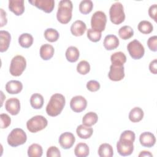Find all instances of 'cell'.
<instances>
[{"label": "cell", "mask_w": 157, "mask_h": 157, "mask_svg": "<svg viewBox=\"0 0 157 157\" xmlns=\"http://www.w3.org/2000/svg\"><path fill=\"white\" fill-rule=\"evenodd\" d=\"M66 104L64 96L60 93L53 94L46 107V112L50 117H56L61 113Z\"/></svg>", "instance_id": "1"}, {"label": "cell", "mask_w": 157, "mask_h": 157, "mask_svg": "<svg viewBox=\"0 0 157 157\" xmlns=\"http://www.w3.org/2000/svg\"><path fill=\"white\" fill-rule=\"evenodd\" d=\"M72 9L73 5L72 1L69 0L60 1L56 13L58 21L62 24L68 23L72 18Z\"/></svg>", "instance_id": "2"}, {"label": "cell", "mask_w": 157, "mask_h": 157, "mask_svg": "<svg viewBox=\"0 0 157 157\" xmlns=\"http://www.w3.org/2000/svg\"><path fill=\"white\" fill-rule=\"evenodd\" d=\"M26 134L21 128H15L12 129L7 139L8 144L13 147L24 144L26 142Z\"/></svg>", "instance_id": "3"}, {"label": "cell", "mask_w": 157, "mask_h": 157, "mask_svg": "<svg viewBox=\"0 0 157 157\" xmlns=\"http://www.w3.org/2000/svg\"><path fill=\"white\" fill-rule=\"evenodd\" d=\"M110 20L115 25H120L125 20V13L122 4L116 2L113 4L109 10Z\"/></svg>", "instance_id": "4"}, {"label": "cell", "mask_w": 157, "mask_h": 157, "mask_svg": "<svg viewBox=\"0 0 157 157\" xmlns=\"http://www.w3.org/2000/svg\"><path fill=\"white\" fill-rule=\"evenodd\" d=\"M26 67V59L21 55L14 56L10 62L9 72L15 77H18L22 74Z\"/></svg>", "instance_id": "5"}, {"label": "cell", "mask_w": 157, "mask_h": 157, "mask_svg": "<svg viewBox=\"0 0 157 157\" xmlns=\"http://www.w3.org/2000/svg\"><path fill=\"white\" fill-rule=\"evenodd\" d=\"M47 124L48 121L44 116L36 115L28 120L26 128L29 132L36 133L45 129Z\"/></svg>", "instance_id": "6"}, {"label": "cell", "mask_w": 157, "mask_h": 157, "mask_svg": "<svg viewBox=\"0 0 157 157\" xmlns=\"http://www.w3.org/2000/svg\"><path fill=\"white\" fill-rule=\"evenodd\" d=\"M107 23V17L105 13L102 11L95 12L91 18V28L102 32L104 31Z\"/></svg>", "instance_id": "7"}, {"label": "cell", "mask_w": 157, "mask_h": 157, "mask_svg": "<svg viewBox=\"0 0 157 157\" xmlns=\"http://www.w3.org/2000/svg\"><path fill=\"white\" fill-rule=\"evenodd\" d=\"M127 50L131 57L134 59L142 58L145 53V48L143 45L136 39L133 40L128 44Z\"/></svg>", "instance_id": "8"}, {"label": "cell", "mask_w": 157, "mask_h": 157, "mask_svg": "<svg viewBox=\"0 0 157 157\" xmlns=\"http://www.w3.org/2000/svg\"><path fill=\"white\" fill-rule=\"evenodd\" d=\"M134 142L125 139H120L117 143V151L121 156H126L132 154L134 150Z\"/></svg>", "instance_id": "9"}, {"label": "cell", "mask_w": 157, "mask_h": 157, "mask_svg": "<svg viewBox=\"0 0 157 157\" xmlns=\"http://www.w3.org/2000/svg\"><path fill=\"white\" fill-rule=\"evenodd\" d=\"M86 106L87 101L82 96H75L70 101V107L74 112H82L85 110Z\"/></svg>", "instance_id": "10"}, {"label": "cell", "mask_w": 157, "mask_h": 157, "mask_svg": "<svg viewBox=\"0 0 157 157\" xmlns=\"http://www.w3.org/2000/svg\"><path fill=\"white\" fill-rule=\"evenodd\" d=\"M28 2L33 6L48 13H51L55 7V1L53 0H29Z\"/></svg>", "instance_id": "11"}, {"label": "cell", "mask_w": 157, "mask_h": 157, "mask_svg": "<svg viewBox=\"0 0 157 157\" xmlns=\"http://www.w3.org/2000/svg\"><path fill=\"white\" fill-rule=\"evenodd\" d=\"M109 78L114 82L120 81L124 77V67L123 66H110V71L108 73Z\"/></svg>", "instance_id": "12"}, {"label": "cell", "mask_w": 157, "mask_h": 157, "mask_svg": "<svg viewBox=\"0 0 157 157\" xmlns=\"http://www.w3.org/2000/svg\"><path fill=\"white\" fill-rule=\"evenodd\" d=\"M58 141L60 146L63 148L69 149L74 145L75 138L72 133L70 132H65L60 135Z\"/></svg>", "instance_id": "13"}, {"label": "cell", "mask_w": 157, "mask_h": 157, "mask_svg": "<svg viewBox=\"0 0 157 157\" xmlns=\"http://www.w3.org/2000/svg\"><path fill=\"white\" fill-rule=\"evenodd\" d=\"M5 109L12 115H17L20 110L19 99L16 98H11L7 99L5 103Z\"/></svg>", "instance_id": "14"}, {"label": "cell", "mask_w": 157, "mask_h": 157, "mask_svg": "<svg viewBox=\"0 0 157 157\" xmlns=\"http://www.w3.org/2000/svg\"><path fill=\"white\" fill-rule=\"evenodd\" d=\"M9 9L15 15L20 16L25 12L23 0H9Z\"/></svg>", "instance_id": "15"}, {"label": "cell", "mask_w": 157, "mask_h": 157, "mask_svg": "<svg viewBox=\"0 0 157 157\" xmlns=\"http://www.w3.org/2000/svg\"><path fill=\"white\" fill-rule=\"evenodd\" d=\"M139 142L143 147L150 148L155 144L156 138L153 133L150 132H144L140 135Z\"/></svg>", "instance_id": "16"}, {"label": "cell", "mask_w": 157, "mask_h": 157, "mask_svg": "<svg viewBox=\"0 0 157 157\" xmlns=\"http://www.w3.org/2000/svg\"><path fill=\"white\" fill-rule=\"evenodd\" d=\"M119 43V39L116 36L113 34H109L105 37L103 45L107 50H112L118 47Z\"/></svg>", "instance_id": "17"}, {"label": "cell", "mask_w": 157, "mask_h": 157, "mask_svg": "<svg viewBox=\"0 0 157 157\" xmlns=\"http://www.w3.org/2000/svg\"><path fill=\"white\" fill-rule=\"evenodd\" d=\"M86 29V24L82 20L75 21L71 26V32L75 36H82Z\"/></svg>", "instance_id": "18"}, {"label": "cell", "mask_w": 157, "mask_h": 157, "mask_svg": "<svg viewBox=\"0 0 157 157\" xmlns=\"http://www.w3.org/2000/svg\"><path fill=\"white\" fill-rule=\"evenodd\" d=\"M23 89V84L18 80H10L6 85V90L11 94L20 93Z\"/></svg>", "instance_id": "19"}, {"label": "cell", "mask_w": 157, "mask_h": 157, "mask_svg": "<svg viewBox=\"0 0 157 157\" xmlns=\"http://www.w3.org/2000/svg\"><path fill=\"white\" fill-rule=\"evenodd\" d=\"M11 36L7 31H0V52H4L9 48L10 43Z\"/></svg>", "instance_id": "20"}, {"label": "cell", "mask_w": 157, "mask_h": 157, "mask_svg": "<svg viewBox=\"0 0 157 157\" xmlns=\"http://www.w3.org/2000/svg\"><path fill=\"white\" fill-rule=\"evenodd\" d=\"M54 53V48L50 44H45L42 45L40 48V56L44 60L50 59L53 56Z\"/></svg>", "instance_id": "21"}, {"label": "cell", "mask_w": 157, "mask_h": 157, "mask_svg": "<svg viewBox=\"0 0 157 157\" xmlns=\"http://www.w3.org/2000/svg\"><path fill=\"white\" fill-rule=\"evenodd\" d=\"M77 136L80 139H89L93 134V129L90 126H86L84 124H80L76 129Z\"/></svg>", "instance_id": "22"}, {"label": "cell", "mask_w": 157, "mask_h": 157, "mask_svg": "<svg viewBox=\"0 0 157 157\" xmlns=\"http://www.w3.org/2000/svg\"><path fill=\"white\" fill-rule=\"evenodd\" d=\"M144 115L143 110L139 107H135L131 110L129 113V119L133 123H137L143 119Z\"/></svg>", "instance_id": "23"}, {"label": "cell", "mask_w": 157, "mask_h": 157, "mask_svg": "<svg viewBox=\"0 0 157 157\" xmlns=\"http://www.w3.org/2000/svg\"><path fill=\"white\" fill-rule=\"evenodd\" d=\"M80 56L78 49L74 46L69 47L66 51V58L70 63L76 62Z\"/></svg>", "instance_id": "24"}, {"label": "cell", "mask_w": 157, "mask_h": 157, "mask_svg": "<svg viewBox=\"0 0 157 157\" xmlns=\"http://www.w3.org/2000/svg\"><path fill=\"white\" fill-rule=\"evenodd\" d=\"M110 61L112 65L123 66L126 61V56L124 53L121 52H117L111 55Z\"/></svg>", "instance_id": "25"}, {"label": "cell", "mask_w": 157, "mask_h": 157, "mask_svg": "<svg viewBox=\"0 0 157 157\" xmlns=\"http://www.w3.org/2000/svg\"><path fill=\"white\" fill-rule=\"evenodd\" d=\"M33 37L29 33H23L18 37V43L20 45L25 48L30 47L33 45Z\"/></svg>", "instance_id": "26"}, {"label": "cell", "mask_w": 157, "mask_h": 157, "mask_svg": "<svg viewBox=\"0 0 157 157\" xmlns=\"http://www.w3.org/2000/svg\"><path fill=\"white\" fill-rule=\"evenodd\" d=\"M90 153L88 145L83 142L78 143L74 149V154L77 157H86Z\"/></svg>", "instance_id": "27"}, {"label": "cell", "mask_w": 157, "mask_h": 157, "mask_svg": "<svg viewBox=\"0 0 157 157\" xmlns=\"http://www.w3.org/2000/svg\"><path fill=\"white\" fill-rule=\"evenodd\" d=\"M30 104L35 109H40L42 107L44 102L43 96L39 93H34L30 98Z\"/></svg>", "instance_id": "28"}, {"label": "cell", "mask_w": 157, "mask_h": 157, "mask_svg": "<svg viewBox=\"0 0 157 157\" xmlns=\"http://www.w3.org/2000/svg\"><path fill=\"white\" fill-rule=\"evenodd\" d=\"M98 155L100 157H112L113 155L112 147L107 143L102 144L98 148Z\"/></svg>", "instance_id": "29"}, {"label": "cell", "mask_w": 157, "mask_h": 157, "mask_svg": "<svg viewBox=\"0 0 157 157\" xmlns=\"http://www.w3.org/2000/svg\"><path fill=\"white\" fill-rule=\"evenodd\" d=\"M98 120V117L96 113L93 112H90L86 113L82 118L83 124L86 126H91L95 124Z\"/></svg>", "instance_id": "30"}, {"label": "cell", "mask_w": 157, "mask_h": 157, "mask_svg": "<svg viewBox=\"0 0 157 157\" xmlns=\"http://www.w3.org/2000/svg\"><path fill=\"white\" fill-rule=\"evenodd\" d=\"M43 153L41 145L37 144H31L28 149V155L29 157H40Z\"/></svg>", "instance_id": "31"}, {"label": "cell", "mask_w": 157, "mask_h": 157, "mask_svg": "<svg viewBox=\"0 0 157 157\" xmlns=\"http://www.w3.org/2000/svg\"><path fill=\"white\" fill-rule=\"evenodd\" d=\"M119 36L123 40H127L134 35V30L130 26H123L118 31Z\"/></svg>", "instance_id": "32"}, {"label": "cell", "mask_w": 157, "mask_h": 157, "mask_svg": "<svg viewBox=\"0 0 157 157\" xmlns=\"http://www.w3.org/2000/svg\"><path fill=\"white\" fill-rule=\"evenodd\" d=\"M44 37L45 39L50 42H54L58 40L59 37V33L53 28H47L44 31Z\"/></svg>", "instance_id": "33"}, {"label": "cell", "mask_w": 157, "mask_h": 157, "mask_svg": "<svg viewBox=\"0 0 157 157\" xmlns=\"http://www.w3.org/2000/svg\"><path fill=\"white\" fill-rule=\"evenodd\" d=\"M137 29L141 33L144 34H148L153 31V27L150 21L147 20H142L138 24Z\"/></svg>", "instance_id": "34"}, {"label": "cell", "mask_w": 157, "mask_h": 157, "mask_svg": "<svg viewBox=\"0 0 157 157\" xmlns=\"http://www.w3.org/2000/svg\"><path fill=\"white\" fill-rule=\"evenodd\" d=\"M93 8V3L91 0H83L80 2L79 10L84 15L90 13Z\"/></svg>", "instance_id": "35"}, {"label": "cell", "mask_w": 157, "mask_h": 157, "mask_svg": "<svg viewBox=\"0 0 157 157\" xmlns=\"http://www.w3.org/2000/svg\"><path fill=\"white\" fill-rule=\"evenodd\" d=\"M90 71V65L85 60H82L77 66V71L81 75H86Z\"/></svg>", "instance_id": "36"}, {"label": "cell", "mask_w": 157, "mask_h": 157, "mask_svg": "<svg viewBox=\"0 0 157 157\" xmlns=\"http://www.w3.org/2000/svg\"><path fill=\"white\" fill-rule=\"evenodd\" d=\"M102 34L101 33L96 31L92 28H90L87 31V37L93 42H97L100 40Z\"/></svg>", "instance_id": "37"}, {"label": "cell", "mask_w": 157, "mask_h": 157, "mask_svg": "<svg viewBox=\"0 0 157 157\" xmlns=\"http://www.w3.org/2000/svg\"><path fill=\"white\" fill-rule=\"evenodd\" d=\"M0 126L1 129L7 128L11 123V118L6 113H1L0 115Z\"/></svg>", "instance_id": "38"}, {"label": "cell", "mask_w": 157, "mask_h": 157, "mask_svg": "<svg viewBox=\"0 0 157 157\" xmlns=\"http://www.w3.org/2000/svg\"><path fill=\"white\" fill-rule=\"evenodd\" d=\"M47 157H60L61 153L59 150L56 146L50 147L47 151Z\"/></svg>", "instance_id": "39"}, {"label": "cell", "mask_w": 157, "mask_h": 157, "mask_svg": "<svg viewBox=\"0 0 157 157\" xmlns=\"http://www.w3.org/2000/svg\"><path fill=\"white\" fill-rule=\"evenodd\" d=\"M100 83L96 80H90L86 83V88L87 89L91 91V92H95L99 90L100 88Z\"/></svg>", "instance_id": "40"}, {"label": "cell", "mask_w": 157, "mask_h": 157, "mask_svg": "<svg viewBox=\"0 0 157 157\" xmlns=\"http://www.w3.org/2000/svg\"><path fill=\"white\" fill-rule=\"evenodd\" d=\"M147 45L149 49L153 52L157 50V36H153L150 37L147 40Z\"/></svg>", "instance_id": "41"}, {"label": "cell", "mask_w": 157, "mask_h": 157, "mask_svg": "<svg viewBox=\"0 0 157 157\" xmlns=\"http://www.w3.org/2000/svg\"><path fill=\"white\" fill-rule=\"evenodd\" d=\"M120 138L128 139L132 142H134L136 136H135V133L133 131H130V130H126L121 134Z\"/></svg>", "instance_id": "42"}, {"label": "cell", "mask_w": 157, "mask_h": 157, "mask_svg": "<svg viewBox=\"0 0 157 157\" xmlns=\"http://www.w3.org/2000/svg\"><path fill=\"white\" fill-rule=\"evenodd\" d=\"M156 12H157V5L153 4L148 9V15L151 18L154 20L156 22Z\"/></svg>", "instance_id": "43"}, {"label": "cell", "mask_w": 157, "mask_h": 157, "mask_svg": "<svg viewBox=\"0 0 157 157\" xmlns=\"http://www.w3.org/2000/svg\"><path fill=\"white\" fill-rule=\"evenodd\" d=\"M149 70L153 74H157V59H155L154 60L150 62L149 64Z\"/></svg>", "instance_id": "44"}, {"label": "cell", "mask_w": 157, "mask_h": 157, "mask_svg": "<svg viewBox=\"0 0 157 157\" xmlns=\"http://www.w3.org/2000/svg\"><path fill=\"white\" fill-rule=\"evenodd\" d=\"M0 14H1V27L4 26L7 24V19L6 18V12L2 9H0Z\"/></svg>", "instance_id": "45"}, {"label": "cell", "mask_w": 157, "mask_h": 157, "mask_svg": "<svg viewBox=\"0 0 157 157\" xmlns=\"http://www.w3.org/2000/svg\"><path fill=\"white\" fill-rule=\"evenodd\" d=\"M138 156L139 157H152L153 155L150 151L144 150L140 151V153L139 154Z\"/></svg>", "instance_id": "46"}]
</instances>
